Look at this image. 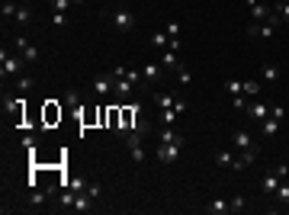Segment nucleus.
Wrapping results in <instances>:
<instances>
[{
  "label": "nucleus",
  "mask_w": 289,
  "mask_h": 215,
  "mask_svg": "<svg viewBox=\"0 0 289 215\" xmlns=\"http://www.w3.org/2000/svg\"><path fill=\"white\" fill-rule=\"evenodd\" d=\"M177 116H180L177 109H161V122H164V125H174V122H177Z\"/></svg>",
  "instance_id": "32"
},
{
  "label": "nucleus",
  "mask_w": 289,
  "mask_h": 215,
  "mask_svg": "<svg viewBox=\"0 0 289 215\" xmlns=\"http://www.w3.org/2000/svg\"><path fill=\"white\" fill-rule=\"evenodd\" d=\"M161 64H164V68H170V71L180 68V61H177V52H174V48H164V52H161Z\"/></svg>",
  "instance_id": "14"
},
{
  "label": "nucleus",
  "mask_w": 289,
  "mask_h": 215,
  "mask_svg": "<svg viewBox=\"0 0 289 215\" xmlns=\"http://www.w3.org/2000/svg\"><path fill=\"white\" fill-rule=\"evenodd\" d=\"M74 209H77V212H90V209H93V199L87 196V190H84V193H77V199H74Z\"/></svg>",
  "instance_id": "19"
},
{
  "label": "nucleus",
  "mask_w": 289,
  "mask_h": 215,
  "mask_svg": "<svg viewBox=\"0 0 289 215\" xmlns=\"http://www.w3.org/2000/svg\"><path fill=\"white\" fill-rule=\"evenodd\" d=\"M244 209H248V199H244V196H231L228 199V212H244Z\"/></svg>",
  "instance_id": "23"
},
{
  "label": "nucleus",
  "mask_w": 289,
  "mask_h": 215,
  "mask_svg": "<svg viewBox=\"0 0 289 215\" xmlns=\"http://www.w3.org/2000/svg\"><path fill=\"white\" fill-rule=\"evenodd\" d=\"M177 84H180V87H190L193 84V74L186 68H177Z\"/></svg>",
  "instance_id": "29"
},
{
  "label": "nucleus",
  "mask_w": 289,
  "mask_h": 215,
  "mask_svg": "<svg viewBox=\"0 0 289 215\" xmlns=\"http://www.w3.org/2000/svg\"><path fill=\"white\" fill-rule=\"evenodd\" d=\"M164 32H167V36H180V23H177V20H167V23H164Z\"/></svg>",
  "instance_id": "37"
},
{
  "label": "nucleus",
  "mask_w": 289,
  "mask_h": 215,
  "mask_svg": "<svg viewBox=\"0 0 289 215\" xmlns=\"http://www.w3.org/2000/svg\"><path fill=\"white\" fill-rule=\"evenodd\" d=\"M276 132H280V119H273V116H267V119H264V135H267V138H273Z\"/></svg>",
  "instance_id": "22"
},
{
  "label": "nucleus",
  "mask_w": 289,
  "mask_h": 215,
  "mask_svg": "<svg viewBox=\"0 0 289 215\" xmlns=\"http://www.w3.org/2000/svg\"><path fill=\"white\" fill-rule=\"evenodd\" d=\"M180 141H170V145H158V161L161 164H174L180 157Z\"/></svg>",
  "instance_id": "8"
},
{
  "label": "nucleus",
  "mask_w": 289,
  "mask_h": 215,
  "mask_svg": "<svg viewBox=\"0 0 289 215\" xmlns=\"http://www.w3.org/2000/svg\"><path fill=\"white\" fill-rule=\"evenodd\" d=\"M270 116H273V119H283V116H286V109H283V106H270Z\"/></svg>",
  "instance_id": "42"
},
{
  "label": "nucleus",
  "mask_w": 289,
  "mask_h": 215,
  "mask_svg": "<svg viewBox=\"0 0 289 215\" xmlns=\"http://www.w3.org/2000/svg\"><path fill=\"white\" fill-rule=\"evenodd\" d=\"M132 90H135L132 80H125V77H113V93L119 97L122 103H132Z\"/></svg>",
  "instance_id": "7"
},
{
  "label": "nucleus",
  "mask_w": 289,
  "mask_h": 215,
  "mask_svg": "<svg viewBox=\"0 0 289 215\" xmlns=\"http://www.w3.org/2000/svg\"><path fill=\"white\" fill-rule=\"evenodd\" d=\"M225 90H228L231 97H238V93H244V84H241V80H228V84H225Z\"/></svg>",
  "instance_id": "36"
},
{
  "label": "nucleus",
  "mask_w": 289,
  "mask_h": 215,
  "mask_svg": "<svg viewBox=\"0 0 289 215\" xmlns=\"http://www.w3.org/2000/svg\"><path fill=\"white\" fill-rule=\"evenodd\" d=\"M158 74H161V64H158V61H148V64L142 68L144 84H154V80H158Z\"/></svg>",
  "instance_id": "13"
},
{
  "label": "nucleus",
  "mask_w": 289,
  "mask_h": 215,
  "mask_svg": "<svg viewBox=\"0 0 289 215\" xmlns=\"http://www.w3.org/2000/svg\"><path fill=\"white\" fill-rule=\"evenodd\" d=\"M276 26H280V16H270V20H264V23H251L248 26V36L251 39H273L276 36Z\"/></svg>",
  "instance_id": "1"
},
{
  "label": "nucleus",
  "mask_w": 289,
  "mask_h": 215,
  "mask_svg": "<svg viewBox=\"0 0 289 215\" xmlns=\"http://www.w3.org/2000/svg\"><path fill=\"white\" fill-rule=\"evenodd\" d=\"M273 174H276L280 180H286V177H289V164H276V167H273Z\"/></svg>",
  "instance_id": "39"
},
{
  "label": "nucleus",
  "mask_w": 289,
  "mask_h": 215,
  "mask_svg": "<svg viewBox=\"0 0 289 215\" xmlns=\"http://www.w3.org/2000/svg\"><path fill=\"white\" fill-rule=\"evenodd\" d=\"M52 193H55V190H45V193H32V196H29V202H32V206H42V202H45L48 196H52Z\"/></svg>",
  "instance_id": "35"
},
{
  "label": "nucleus",
  "mask_w": 289,
  "mask_h": 215,
  "mask_svg": "<svg viewBox=\"0 0 289 215\" xmlns=\"http://www.w3.org/2000/svg\"><path fill=\"white\" fill-rule=\"evenodd\" d=\"M257 93H260L257 80H244V97H257Z\"/></svg>",
  "instance_id": "34"
},
{
  "label": "nucleus",
  "mask_w": 289,
  "mask_h": 215,
  "mask_svg": "<svg viewBox=\"0 0 289 215\" xmlns=\"http://www.w3.org/2000/svg\"><path fill=\"white\" fill-rule=\"evenodd\" d=\"M170 141H180V145H183V135H177L170 125H164V129H161V141H158V145H170Z\"/></svg>",
  "instance_id": "18"
},
{
  "label": "nucleus",
  "mask_w": 289,
  "mask_h": 215,
  "mask_svg": "<svg viewBox=\"0 0 289 215\" xmlns=\"http://www.w3.org/2000/svg\"><path fill=\"white\" fill-rule=\"evenodd\" d=\"M48 3H52V10H55V13H68V7L74 3V0H48Z\"/></svg>",
  "instance_id": "33"
},
{
  "label": "nucleus",
  "mask_w": 289,
  "mask_h": 215,
  "mask_svg": "<svg viewBox=\"0 0 289 215\" xmlns=\"http://www.w3.org/2000/svg\"><path fill=\"white\" fill-rule=\"evenodd\" d=\"M23 55H20V58H16V55H10L7 48H3V52H0V74L3 77H20V68H23Z\"/></svg>",
  "instance_id": "2"
},
{
  "label": "nucleus",
  "mask_w": 289,
  "mask_h": 215,
  "mask_svg": "<svg viewBox=\"0 0 289 215\" xmlns=\"http://www.w3.org/2000/svg\"><path fill=\"white\" fill-rule=\"evenodd\" d=\"M260 77H264L267 84L280 80V64H264V68H260Z\"/></svg>",
  "instance_id": "16"
},
{
  "label": "nucleus",
  "mask_w": 289,
  "mask_h": 215,
  "mask_svg": "<svg viewBox=\"0 0 289 215\" xmlns=\"http://www.w3.org/2000/svg\"><path fill=\"white\" fill-rule=\"evenodd\" d=\"M16 10H20V3H16V0H7L0 13H3V20H13V16H16Z\"/></svg>",
  "instance_id": "28"
},
{
  "label": "nucleus",
  "mask_w": 289,
  "mask_h": 215,
  "mask_svg": "<svg viewBox=\"0 0 289 215\" xmlns=\"http://www.w3.org/2000/svg\"><path fill=\"white\" fill-rule=\"evenodd\" d=\"M286 3H289V0H286Z\"/></svg>",
  "instance_id": "43"
},
{
  "label": "nucleus",
  "mask_w": 289,
  "mask_h": 215,
  "mask_svg": "<svg viewBox=\"0 0 289 215\" xmlns=\"http://www.w3.org/2000/svg\"><path fill=\"white\" fill-rule=\"evenodd\" d=\"M248 116H251L254 122H264L267 116H270V100H257V103H251V106H248Z\"/></svg>",
  "instance_id": "10"
},
{
  "label": "nucleus",
  "mask_w": 289,
  "mask_h": 215,
  "mask_svg": "<svg viewBox=\"0 0 289 215\" xmlns=\"http://www.w3.org/2000/svg\"><path fill=\"white\" fill-rule=\"evenodd\" d=\"M142 132H129V135H125V145H129V154H132V161L135 164H142L144 161V145H142Z\"/></svg>",
  "instance_id": "6"
},
{
  "label": "nucleus",
  "mask_w": 289,
  "mask_h": 215,
  "mask_svg": "<svg viewBox=\"0 0 289 215\" xmlns=\"http://www.w3.org/2000/svg\"><path fill=\"white\" fill-rule=\"evenodd\" d=\"M13 20H16V26H29V23H32V10L26 7V3H20V10H16Z\"/></svg>",
  "instance_id": "17"
},
{
  "label": "nucleus",
  "mask_w": 289,
  "mask_h": 215,
  "mask_svg": "<svg viewBox=\"0 0 289 215\" xmlns=\"http://www.w3.org/2000/svg\"><path fill=\"white\" fill-rule=\"evenodd\" d=\"M231 141H235V148H238V151H257V145H254V138H251V135H248L244 129H238L235 135H231Z\"/></svg>",
  "instance_id": "11"
},
{
  "label": "nucleus",
  "mask_w": 289,
  "mask_h": 215,
  "mask_svg": "<svg viewBox=\"0 0 289 215\" xmlns=\"http://www.w3.org/2000/svg\"><path fill=\"white\" fill-rule=\"evenodd\" d=\"M248 3V10H251V23H264V20H270V7L267 3H260V0H244Z\"/></svg>",
  "instance_id": "9"
},
{
  "label": "nucleus",
  "mask_w": 289,
  "mask_h": 215,
  "mask_svg": "<svg viewBox=\"0 0 289 215\" xmlns=\"http://www.w3.org/2000/svg\"><path fill=\"white\" fill-rule=\"evenodd\" d=\"M273 199H276V202H289V183H283V180H280V186H276V193H273Z\"/></svg>",
  "instance_id": "26"
},
{
  "label": "nucleus",
  "mask_w": 289,
  "mask_h": 215,
  "mask_svg": "<svg viewBox=\"0 0 289 215\" xmlns=\"http://www.w3.org/2000/svg\"><path fill=\"white\" fill-rule=\"evenodd\" d=\"M106 16H109V23H113L119 32H129L132 26H135V13H132V10H125V7H116L113 13H106Z\"/></svg>",
  "instance_id": "3"
},
{
  "label": "nucleus",
  "mask_w": 289,
  "mask_h": 215,
  "mask_svg": "<svg viewBox=\"0 0 289 215\" xmlns=\"http://www.w3.org/2000/svg\"><path fill=\"white\" fill-rule=\"evenodd\" d=\"M87 196H90V199H97V196H100V183H87Z\"/></svg>",
  "instance_id": "41"
},
{
  "label": "nucleus",
  "mask_w": 289,
  "mask_h": 215,
  "mask_svg": "<svg viewBox=\"0 0 289 215\" xmlns=\"http://www.w3.org/2000/svg\"><path fill=\"white\" fill-rule=\"evenodd\" d=\"M151 45L164 52V48H170V36H167L164 29H161V32H154V36H151Z\"/></svg>",
  "instance_id": "20"
},
{
  "label": "nucleus",
  "mask_w": 289,
  "mask_h": 215,
  "mask_svg": "<svg viewBox=\"0 0 289 215\" xmlns=\"http://www.w3.org/2000/svg\"><path fill=\"white\" fill-rule=\"evenodd\" d=\"M231 161H235L231 151H215V164H219V167H231Z\"/></svg>",
  "instance_id": "30"
},
{
  "label": "nucleus",
  "mask_w": 289,
  "mask_h": 215,
  "mask_svg": "<svg viewBox=\"0 0 289 215\" xmlns=\"http://www.w3.org/2000/svg\"><path fill=\"white\" fill-rule=\"evenodd\" d=\"M32 90V77H16V93H29Z\"/></svg>",
  "instance_id": "31"
},
{
  "label": "nucleus",
  "mask_w": 289,
  "mask_h": 215,
  "mask_svg": "<svg viewBox=\"0 0 289 215\" xmlns=\"http://www.w3.org/2000/svg\"><path fill=\"white\" fill-rule=\"evenodd\" d=\"M231 106H235L238 113H248V106H251V103H248V97H244V93H238V97H231Z\"/></svg>",
  "instance_id": "27"
},
{
  "label": "nucleus",
  "mask_w": 289,
  "mask_h": 215,
  "mask_svg": "<svg viewBox=\"0 0 289 215\" xmlns=\"http://www.w3.org/2000/svg\"><path fill=\"white\" fill-rule=\"evenodd\" d=\"M20 55L26 58V64H36V61H39V48H36V45H26Z\"/></svg>",
  "instance_id": "25"
},
{
  "label": "nucleus",
  "mask_w": 289,
  "mask_h": 215,
  "mask_svg": "<svg viewBox=\"0 0 289 215\" xmlns=\"http://www.w3.org/2000/svg\"><path fill=\"white\" fill-rule=\"evenodd\" d=\"M276 186H280V177H276L273 170H267V174H264V180H260V190L273 196V193H276Z\"/></svg>",
  "instance_id": "12"
},
{
  "label": "nucleus",
  "mask_w": 289,
  "mask_h": 215,
  "mask_svg": "<svg viewBox=\"0 0 289 215\" xmlns=\"http://www.w3.org/2000/svg\"><path fill=\"white\" fill-rule=\"evenodd\" d=\"M206 212H209V215H222V212H228V199H212L209 206H206Z\"/></svg>",
  "instance_id": "21"
},
{
  "label": "nucleus",
  "mask_w": 289,
  "mask_h": 215,
  "mask_svg": "<svg viewBox=\"0 0 289 215\" xmlns=\"http://www.w3.org/2000/svg\"><path fill=\"white\" fill-rule=\"evenodd\" d=\"M64 100H68V103H71V106H74V109H77V100H81V97H77V90H68V93H64Z\"/></svg>",
  "instance_id": "40"
},
{
  "label": "nucleus",
  "mask_w": 289,
  "mask_h": 215,
  "mask_svg": "<svg viewBox=\"0 0 289 215\" xmlns=\"http://www.w3.org/2000/svg\"><path fill=\"white\" fill-rule=\"evenodd\" d=\"M154 103H158V113H161V109H174L177 106V97H170V93H154Z\"/></svg>",
  "instance_id": "15"
},
{
  "label": "nucleus",
  "mask_w": 289,
  "mask_h": 215,
  "mask_svg": "<svg viewBox=\"0 0 289 215\" xmlns=\"http://www.w3.org/2000/svg\"><path fill=\"white\" fill-rule=\"evenodd\" d=\"M52 26H68V13H55L52 10Z\"/></svg>",
  "instance_id": "38"
},
{
  "label": "nucleus",
  "mask_w": 289,
  "mask_h": 215,
  "mask_svg": "<svg viewBox=\"0 0 289 215\" xmlns=\"http://www.w3.org/2000/svg\"><path fill=\"white\" fill-rule=\"evenodd\" d=\"M90 90H93V97H97V100H106L109 93H113V74H93Z\"/></svg>",
  "instance_id": "5"
},
{
  "label": "nucleus",
  "mask_w": 289,
  "mask_h": 215,
  "mask_svg": "<svg viewBox=\"0 0 289 215\" xmlns=\"http://www.w3.org/2000/svg\"><path fill=\"white\" fill-rule=\"evenodd\" d=\"M23 103H26V93H3V113H10L16 122L23 119Z\"/></svg>",
  "instance_id": "4"
},
{
  "label": "nucleus",
  "mask_w": 289,
  "mask_h": 215,
  "mask_svg": "<svg viewBox=\"0 0 289 215\" xmlns=\"http://www.w3.org/2000/svg\"><path fill=\"white\" fill-rule=\"evenodd\" d=\"M125 80H132L135 87H144V77H142V71H135V68H125Z\"/></svg>",
  "instance_id": "24"
}]
</instances>
